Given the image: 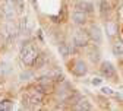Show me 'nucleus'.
Instances as JSON below:
<instances>
[{
	"label": "nucleus",
	"instance_id": "4",
	"mask_svg": "<svg viewBox=\"0 0 123 111\" xmlns=\"http://www.w3.org/2000/svg\"><path fill=\"white\" fill-rule=\"evenodd\" d=\"M100 70L105 77H114V75H116V69L113 66V63H110V61H103Z\"/></svg>",
	"mask_w": 123,
	"mask_h": 111
},
{
	"label": "nucleus",
	"instance_id": "5",
	"mask_svg": "<svg viewBox=\"0 0 123 111\" xmlns=\"http://www.w3.org/2000/svg\"><path fill=\"white\" fill-rule=\"evenodd\" d=\"M88 32H89V37H91V40L94 41L97 45H100V44L103 42V34H101V29H100L97 25L91 26V29L88 31Z\"/></svg>",
	"mask_w": 123,
	"mask_h": 111
},
{
	"label": "nucleus",
	"instance_id": "1",
	"mask_svg": "<svg viewBox=\"0 0 123 111\" xmlns=\"http://www.w3.org/2000/svg\"><path fill=\"white\" fill-rule=\"evenodd\" d=\"M38 51L34 45H31V44H26L25 47H22V50H21V60L25 66H32L37 57H38Z\"/></svg>",
	"mask_w": 123,
	"mask_h": 111
},
{
	"label": "nucleus",
	"instance_id": "11",
	"mask_svg": "<svg viewBox=\"0 0 123 111\" xmlns=\"http://www.w3.org/2000/svg\"><path fill=\"white\" fill-rule=\"evenodd\" d=\"M117 31H119V26L116 22H107L105 23V32L109 37H114L117 34Z\"/></svg>",
	"mask_w": 123,
	"mask_h": 111
},
{
	"label": "nucleus",
	"instance_id": "21",
	"mask_svg": "<svg viewBox=\"0 0 123 111\" xmlns=\"http://www.w3.org/2000/svg\"><path fill=\"white\" fill-rule=\"evenodd\" d=\"M101 82H103V79H100V77H92V81H91V83L95 85V86L101 85Z\"/></svg>",
	"mask_w": 123,
	"mask_h": 111
},
{
	"label": "nucleus",
	"instance_id": "14",
	"mask_svg": "<svg viewBox=\"0 0 123 111\" xmlns=\"http://www.w3.org/2000/svg\"><path fill=\"white\" fill-rule=\"evenodd\" d=\"M10 70H12V69H10V64H7V63H5V61L0 63V75H2V76L9 75Z\"/></svg>",
	"mask_w": 123,
	"mask_h": 111
},
{
	"label": "nucleus",
	"instance_id": "7",
	"mask_svg": "<svg viewBox=\"0 0 123 111\" xmlns=\"http://www.w3.org/2000/svg\"><path fill=\"white\" fill-rule=\"evenodd\" d=\"M72 19L76 25H84L86 22V13L81 10H75V13L72 15Z\"/></svg>",
	"mask_w": 123,
	"mask_h": 111
},
{
	"label": "nucleus",
	"instance_id": "13",
	"mask_svg": "<svg viewBox=\"0 0 123 111\" xmlns=\"http://www.w3.org/2000/svg\"><path fill=\"white\" fill-rule=\"evenodd\" d=\"M59 54L62 56V57H68L69 56V53H70V48L68 47V44H65V42H62L60 45H59Z\"/></svg>",
	"mask_w": 123,
	"mask_h": 111
},
{
	"label": "nucleus",
	"instance_id": "16",
	"mask_svg": "<svg viewBox=\"0 0 123 111\" xmlns=\"http://www.w3.org/2000/svg\"><path fill=\"white\" fill-rule=\"evenodd\" d=\"M9 110H12V102L9 99L0 101V111H9Z\"/></svg>",
	"mask_w": 123,
	"mask_h": 111
},
{
	"label": "nucleus",
	"instance_id": "2",
	"mask_svg": "<svg viewBox=\"0 0 123 111\" xmlns=\"http://www.w3.org/2000/svg\"><path fill=\"white\" fill-rule=\"evenodd\" d=\"M89 40H91L89 32L85 31V29H78L75 32V35H73V44L76 47H85Z\"/></svg>",
	"mask_w": 123,
	"mask_h": 111
},
{
	"label": "nucleus",
	"instance_id": "20",
	"mask_svg": "<svg viewBox=\"0 0 123 111\" xmlns=\"http://www.w3.org/2000/svg\"><path fill=\"white\" fill-rule=\"evenodd\" d=\"M29 77H32V73H31V72L21 73V79H22V81H29Z\"/></svg>",
	"mask_w": 123,
	"mask_h": 111
},
{
	"label": "nucleus",
	"instance_id": "9",
	"mask_svg": "<svg viewBox=\"0 0 123 111\" xmlns=\"http://www.w3.org/2000/svg\"><path fill=\"white\" fill-rule=\"evenodd\" d=\"M75 108L79 110V111H89V110H92V105H91V102H89L88 99L81 98L78 102L75 104Z\"/></svg>",
	"mask_w": 123,
	"mask_h": 111
},
{
	"label": "nucleus",
	"instance_id": "19",
	"mask_svg": "<svg viewBox=\"0 0 123 111\" xmlns=\"http://www.w3.org/2000/svg\"><path fill=\"white\" fill-rule=\"evenodd\" d=\"M89 58H91V61H98L100 60V53L98 51H91V54H89Z\"/></svg>",
	"mask_w": 123,
	"mask_h": 111
},
{
	"label": "nucleus",
	"instance_id": "10",
	"mask_svg": "<svg viewBox=\"0 0 123 111\" xmlns=\"http://www.w3.org/2000/svg\"><path fill=\"white\" fill-rule=\"evenodd\" d=\"M111 51H113V54H114L116 57L123 56V41H122V40L113 42V45H111Z\"/></svg>",
	"mask_w": 123,
	"mask_h": 111
},
{
	"label": "nucleus",
	"instance_id": "15",
	"mask_svg": "<svg viewBox=\"0 0 123 111\" xmlns=\"http://www.w3.org/2000/svg\"><path fill=\"white\" fill-rule=\"evenodd\" d=\"M110 3L107 2V0H101L100 2V10H101V15H105V13H109V10H110Z\"/></svg>",
	"mask_w": 123,
	"mask_h": 111
},
{
	"label": "nucleus",
	"instance_id": "17",
	"mask_svg": "<svg viewBox=\"0 0 123 111\" xmlns=\"http://www.w3.org/2000/svg\"><path fill=\"white\" fill-rule=\"evenodd\" d=\"M101 93L103 95H107V97H116V92L111 88H109V86H103L101 88Z\"/></svg>",
	"mask_w": 123,
	"mask_h": 111
},
{
	"label": "nucleus",
	"instance_id": "8",
	"mask_svg": "<svg viewBox=\"0 0 123 111\" xmlns=\"http://www.w3.org/2000/svg\"><path fill=\"white\" fill-rule=\"evenodd\" d=\"M15 3H3V15L7 18V19H13L15 16Z\"/></svg>",
	"mask_w": 123,
	"mask_h": 111
},
{
	"label": "nucleus",
	"instance_id": "6",
	"mask_svg": "<svg viewBox=\"0 0 123 111\" xmlns=\"http://www.w3.org/2000/svg\"><path fill=\"white\" fill-rule=\"evenodd\" d=\"M75 9L81 10V12H85V13H91L94 10V6H92V3L88 2V0H79V2L75 5Z\"/></svg>",
	"mask_w": 123,
	"mask_h": 111
},
{
	"label": "nucleus",
	"instance_id": "3",
	"mask_svg": "<svg viewBox=\"0 0 123 111\" xmlns=\"http://www.w3.org/2000/svg\"><path fill=\"white\" fill-rule=\"evenodd\" d=\"M72 72L76 76H85L86 72H88V67L85 64V61L84 60H76L75 64H73V67H72Z\"/></svg>",
	"mask_w": 123,
	"mask_h": 111
},
{
	"label": "nucleus",
	"instance_id": "18",
	"mask_svg": "<svg viewBox=\"0 0 123 111\" xmlns=\"http://www.w3.org/2000/svg\"><path fill=\"white\" fill-rule=\"evenodd\" d=\"M44 63H45V57H44V56H38L37 60H35V63H34V66H35L37 69H40V67L44 66Z\"/></svg>",
	"mask_w": 123,
	"mask_h": 111
},
{
	"label": "nucleus",
	"instance_id": "12",
	"mask_svg": "<svg viewBox=\"0 0 123 111\" xmlns=\"http://www.w3.org/2000/svg\"><path fill=\"white\" fill-rule=\"evenodd\" d=\"M6 35H7L9 40H13L15 37L18 35V29H16V26H15L13 22H9L6 25Z\"/></svg>",
	"mask_w": 123,
	"mask_h": 111
}]
</instances>
